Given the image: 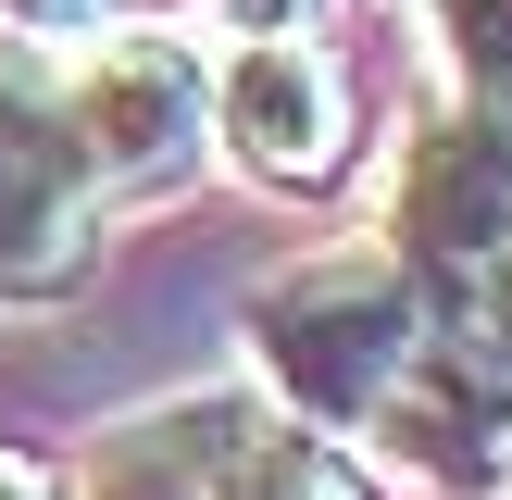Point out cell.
<instances>
[{"mask_svg":"<svg viewBox=\"0 0 512 500\" xmlns=\"http://www.w3.org/2000/svg\"><path fill=\"white\" fill-rule=\"evenodd\" d=\"M438 288L400 263L388 238L375 250H313V263H275L263 288L238 300V338H250V388L275 413L325 425V438L363 450V425L388 413V388L425 363L438 338Z\"/></svg>","mask_w":512,"mask_h":500,"instance_id":"1","label":"cell"},{"mask_svg":"<svg viewBox=\"0 0 512 500\" xmlns=\"http://www.w3.org/2000/svg\"><path fill=\"white\" fill-rule=\"evenodd\" d=\"M100 225H113V188L75 138L63 63H50V38L0 25V313L75 300L100 263Z\"/></svg>","mask_w":512,"mask_h":500,"instance_id":"2","label":"cell"},{"mask_svg":"<svg viewBox=\"0 0 512 500\" xmlns=\"http://www.w3.org/2000/svg\"><path fill=\"white\" fill-rule=\"evenodd\" d=\"M63 100H75V138H88L113 200H163L200 163H225L213 150V50L188 38V13H138V25L75 38Z\"/></svg>","mask_w":512,"mask_h":500,"instance_id":"3","label":"cell"},{"mask_svg":"<svg viewBox=\"0 0 512 500\" xmlns=\"http://www.w3.org/2000/svg\"><path fill=\"white\" fill-rule=\"evenodd\" d=\"M388 250L438 288V313H463V300L512 263V113L500 100L438 88L413 113L400 175H388Z\"/></svg>","mask_w":512,"mask_h":500,"instance_id":"4","label":"cell"},{"mask_svg":"<svg viewBox=\"0 0 512 500\" xmlns=\"http://www.w3.org/2000/svg\"><path fill=\"white\" fill-rule=\"evenodd\" d=\"M213 150L275 200H325L363 163V88L350 63L288 25V38H225L213 50Z\"/></svg>","mask_w":512,"mask_h":500,"instance_id":"5","label":"cell"},{"mask_svg":"<svg viewBox=\"0 0 512 500\" xmlns=\"http://www.w3.org/2000/svg\"><path fill=\"white\" fill-rule=\"evenodd\" d=\"M363 450L388 475H413V488H438V500H500L512 488V388H500L488 350H475L463 313H450L438 338H425V363L388 388V413L363 425Z\"/></svg>","mask_w":512,"mask_h":500,"instance_id":"6","label":"cell"},{"mask_svg":"<svg viewBox=\"0 0 512 500\" xmlns=\"http://www.w3.org/2000/svg\"><path fill=\"white\" fill-rule=\"evenodd\" d=\"M263 413H275L263 388H175L150 413L100 425L63 500H225V475H238V450H250Z\"/></svg>","mask_w":512,"mask_h":500,"instance_id":"7","label":"cell"},{"mask_svg":"<svg viewBox=\"0 0 512 500\" xmlns=\"http://www.w3.org/2000/svg\"><path fill=\"white\" fill-rule=\"evenodd\" d=\"M225 500H375V475L350 463V438H325L300 413H263L250 450H238V475H225Z\"/></svg>","mask_w":512,"mask_h":500,"instance_id":"8","label":"cell"},{"mask_svg":"<svg viewBox=\"0 0 512 500\" xmlns=\"http://www.w3.org/2000/svg\"><path fill=\"white\" fill-rule=\"evenodd\" d=\"M425 50H438V88L512 113V0H425Z\"/></svg>","mask_w":512,"mask_h":500,"instance_id":"9","label":"cell"},{"mask_svg":"<svg viewBox=\"0 0 512 500\" xmlns=\"http://www.w3.org/2000/svg\"><path fill=\"white\" fill-rule=\"evenodd\" d=\"M138 13H188V0H0L13 38H100V25H138Z\"/></svg>","mask_w":512,"mask_h":500,"instance_id":"10","label":"cell"},{"mask_svg":"<svg viewBox=\"0 0 512 500\" xmlns=\"http://www.w3.org/2000/svg\"><path fill=\"white\" fill-rule=\"evenodd\" d=\"M188 25H213V38H288V25H325V0H188Z\"/></svg>","mask_w":512,"mask_h":500,"instance_id":"11","label":"cell"},{"mask_svg":"<svg viewBox=\"0 0 512 500\" xmlns=\"http://www.w3.org/2000/svg\"><path fill=\"white\" fill-rule=\"evenodd\" d=\"M463 325H475V350H488V363H500V388H512V263L463 300Z\"/></svg>","mask_w":512,"mask_h":500,"instance_id":"12","label":"cell"},{"mask_svg":"<svg viewBox=\"0 0 512 500\" xmlns=\"http://www.w3.org/2000/svg\"><path fill=\"white\" fill-rule=\"evenodd\" d=\"M0 500H63V488H50V463H25V450H0Z\"/></svg>","mask_w":512,"mask_h":500,"instance_id":"13","label":"cell"}]
</instances>
